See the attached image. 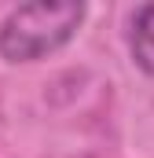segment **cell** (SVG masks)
<instances>
[{"label": "cell", "instance_id": "obj_1", "mask_svg": "<svg viewBox=\"0 0 154 158\" xmlns=\"http://www.w3.org/2000/svg\"><path fill=\"white\" fill-rule=\"evenodd\" d=\"M84 4L74 0H40L11 11L0 26V55L7 63H37L59 52L77 33Z\"/></svg>", "mask_w": 154, "mask_h": 158}, {"label": "cell", "instance_id": "obj_2", "mask_svg": "<svg viewBox=\"0 0 154 158\" xmlns=\"http://www.w3.org/2000/svg\"><path fill=\"white\" fill-rule=\"evenodd\" d=\"M128 48L140 70L154 74V4L140 7L132 19V33H128Z\"/></svg>", "mask_w": 154, "mask_h": 158}]
</instances>
